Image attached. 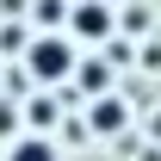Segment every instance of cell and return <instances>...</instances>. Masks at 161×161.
Returning <instances> with one entry per match:
<instances>
[{"label":"cell","instance_id":"6da1fadb","mask_svg":"<svg viewBox=\"0 0 161 161\" xmlns=\"http://www.w3.org/2000/svg\"><path fill=\"white\" fill-rule=\"evenodd\" d=\"M75 62H80V50H75V37H68V31H37V37L25 43V75L43 80V87L75 80Z\"/></svg>","mask_w":161,"mask_h":161},{"label":"cell","instance_id":"7a4b0ae2","mask_svg":"<svg viewBox=\"0 0 161 161\" xmlns=\"http://www.w3.org/2000/svg\"><path fill=\"white\" fill-rule=\"evenodd\" d=\"M62 31H75V37H87V43L112 37V6H105V0H75V6H68V25H62Z\"/></svg>","mask_w":161,"mask_h":161},{"label":"cell","instance_id":"3957f363","mask_svg":"<svg viewBox=\"0 0 161 161\" xmlns=\"http://www.w3.org/2000/svg\"><path fill=\"white\" fill-rule=\"evenodd\" d=\"M19 118H25V124H37L31 136H43V130L62 118V93H37V99H25V105H19Z\"/></svg>","mask_w":161,"mask_h":161},{"label":"cell","instance_id":"277c9868","mask_svg":"<svg viewBox=\"0 0 161 161\" xmlns=\"http://www.w3.org/2000/svg\"><path fill=\"white\" fill-rule=\"evenodd\" d=\"M6 161H62V149L50 136H19L13 149H6Z\"/></svg>","mask_w":161,"mask_h":161},{"label":"cell","instance_id":"5b68a950","mask_svg":"<svg viewBox=\"0 0 161 161\" xmlns=\"http://www.w3.org/2000/svg\"><path fill=\"white\" fill-rule=\"evenodd\" d=\"M93 130H124V99L99 93V99H93Z\"/></svg>","mask_w":161,"mask_h":161},{"label":"cell","instance_id":"8992f818","mask_svg":"<svg viewBox=\"0 0 161 161\" xmlns=\"http://www.w3.org/2000/svg\"><path fill=\"white\" fill-rule=\"evenodd\" d=\"M31 13H37V25H43V31H56V25H68V0H37Z\"/></svg>","mask_w":161,"mask_h":161},{"label":"cell","instance_id":"52a82bcc","mask_svg":"<svg viewBox=\"0 0 161 161\" xmlns=\"http://www.w3.org/2000/svg\"><path fill=\"white\" fill-rule=\"evenodd\" d=\"M75 75H80V87H87L93 99L105 93V62H75Z\"/></svg>","mask_w":161,"mask_h":161},{"label":"cell","instance_id":"ba28073f","mask_svg":"<svg viewBox=\"0 0 161 161\" xmlns=\"http://www.w3.org/2000/svg\"><path fill=\"white\" fill-rule=\"evenodd\" d=\"M19 99H0V136H13V142H19Z\"/></svg>","mask_w":161,"mask_h":161},{"label":"cell","instance_id":"9c48e42d","mask_svg":"<svg viewBox=\"0 0 161 161\" xmlns=\"http://www.w3.org/2000/svg\"><path fill=\"white\" fill-rule=\"evenodd\" d=\"M0 13H13V19H19V13H25V0H0Z\"/></svg>","mask_w":161,"mask_h":161},{"label":"cell","instance_id":"30bf717a","mask_svg":"<svg viewBox=\"0 0 161 161\" xmlns=\"http://www.w3.org/2000/svg\"><path fill=\"white\" fill-rule=\"evenodd\" d=\"M105 6H112V0H105Z\"/></svg>","mask_w":161,"mask_h":161}]
</instances>
